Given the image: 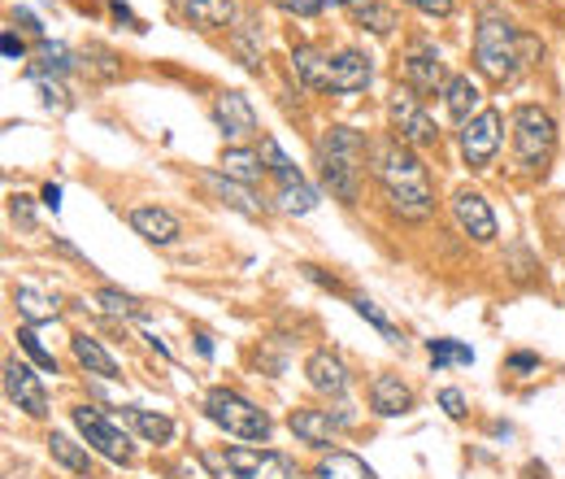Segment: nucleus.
I'll return each mask as SVG.
<instances>
[{"instance_id": "1", "label": "nucleus", "mask_w": 565, "mask_h": 479, "mask_svg": "<svg viewBox=\"0 0 565 479\" xmlns=\"http://www.w3.org/2000/svg\"><path fill=\"white\" fill-rule=\"evenodd\" d=\"M370 161H374V179L378 188L387 192V205L396 219L405 223H427L436 214V188H431V175L422 166V157L400 144L396 135L383 140V144H370Z\"/></svg>"}, {"instance_id": "2", "label": "nucleus", "mask_w": 565, "mask_h": 479, "mask_svg": "<svg viewBox=\"0 0 565 479\" xmlns=\"http://www.w3.org/2000/svg\"><path fill=\"white\" fill-rule=\"evenodd\" d=\"M535 57H544V44L527 31H518L505 13H483L478 18V31H474V66L496 79V83H509L518 79Z\"/></svg>"}, {"instance_id": "3", "label": "nucleus", "mask_w": 565, "mask_h": 479, "mask_svg": "<svg viewBox=\"0 0 565 479\" xmlns=\"http://www.w3.org/2000/svg\"><path fill=\"white\" fill-rule=\"evenodd\" d=\"M365 153H370V144H365L361 131H352V126H331V131L318 140V175H323L327 192H331L336 201H343V205H357V197H361Z\"/></svg>"}, {"instance_id": "4", "label": "nucleus", "mask_w": 565, "mask_h": 479, "mask_svg": "<svg viewBox=\"0 0 565 479\" xmlns=\"http://www.w3.org/2000/svg\"><path fill=\"white\" fill-rule=\"evenodd\" d=\"M205 414L235 441H270V414L248 397H239L235 388H214L205 397Z\"/></svg>"}, {"instance_id": "5", "label": "nucleus", "mask_w": 565, "mask_h": 479, "mask_svg": "<svg viewBox=\"0 0 565 479\" xmlns=\"http://www.w3.org/2000/svg\"><path fill=\"white\" fill-rule=\"evenodd\" d=\"M557 148V119L544 105L513 110V153L527 170H544Z\"/></svg>"}, {"instance_id": "6", "label": "nucleus", "mask_w": 565, "mask_h": 479, "mask_svg": "<svg viewBox=\"0 0 565 479\" xmlns=\"http://www.w3.org/2000/svg\"><path fill=\"white\" fill-rule=\"evenodd\" d=\"M387 119H392V135L409 148H431L440 140V126L436 119L422 110V97H414L409 88H396L392 101H387Z\"/></svg>"}, {"instance_id": "7", "label": "nucleus", "mask_w": 565, "mask_h": 479, "mask_svg": "<svg viewBox=\"0 0 565 479\" xmlns=\"http://www.w3.org/2000/svg\"><path fill=\"white\" fill-rule=\"evenodd\" d=\"M70 419H75V427L83 432V441L101 454V458H110L117 467H131V441H126V432L113 423L105 410H97V405H75L70 410Z\"/></svg>"}, {"instance_id": "8", "label": "nucleus", "mask_w": 565, "mask_h": 479, "mask_svg": "<svg viewBox=\"0 0 565 479\" xmlns=\"http://www.w3.org/2000/svg\"><path fill=\"white\" fill-rule=\"evenodd\" d=\"M223 467L230 471V479H305L287 454H274V449L230 445V449H223Z\"/></svg>"}, {"instance_id": "9", "label": "nucleus", "mask_w": 565, "mask_h": 479, "mask_svg": "<svg viewBox=\"0 0 565 479\" xmlns=\"http://www.w3.org/2000/svg\"><path fill=\"white\" fill-rule=\"evenodd\" d=\"M500 126H505V119L496 110H483V114H474L461 126V157H465V166H474V170L491 166V157L500 153Z\"/></svg>"}, {"instance_id": "10", "label": "nucleus", "mask_w": 565, "mask_h": 479, "mask_svg": "<svg viewBox=\"0 0 565 479\" xmlns=\"http://www.w3.org/2000/svg\"><path fill=\"white\" fill-rule=\"evenodd\" d=\"M400 79L414 97H431V92H444L449 88V75H444V62L431 44H414L409 57L400 62Z\"/></svg>"}, {"instance_id": "11", "label": "nucleus", "mask_w": 565, "mask_h": 479, "mask_svg": "<svg viewBox=\"0 0 565 479\" xmlns=\"http://www.w3.org/2000/svg\"><path fill=\"white\" fill-rule=\"evenodd\" d=\"M4 397H9L22 414H31V419H44V414H48L44 383H39V375H35L26 361H18V358L4 361Z\"/></svg>"}, {"instance_id": "12", "label": "nucleus", "mask_w": 565, "mask_h": 479, "mask_svg": "<svg viewBox=\"0 0 565 479\" xmlns=\"http://www.w3.org/2000/svg\"><path fill=\"white\" fill-rule=\"evenodd\" d=\"M348 423V414H331V410H309V405H296L287 414V427L301 445H314V449H331L339 436V427Z\"/></svg>"}, {"instance_id": "13", "label": "nucleus", "mask_w": 565, "mask_h": 479, "mask_svg": "<svg viewBox=\"0 0 565 479\" xmlns=\"http://www.w3.org/2000/svg\"><path fill=\"white\" fill-rule=\"evenodd\" d=\"M370 79H374V66H370L365 53H357V48H339V53H331V62H327V92L357 97V92L370 88Z\"/></svg>"}, {"instance_id": "14", "label": "nucleus", "mask_w": 565, "mask_h": 479, "mask_svg": "<svg viewBox=\"0 0 565 479\" xmlns=\"http://www.w3.org/2000/svg\"><path fill=\"white\" fill-rule=\"evenodd\" d=\"M452 219H456V227H461L465 236L478 239V244H491V239H496V214H491V205L483 201V192L461 188V192L452 197Z\"/></svg>"}, {"instance_id": "15", "label": "nucleus", "mask_w": 565, "mask_h": 479, "mask_svg": "<svg viewBox=\"0 0 565 479\" xmlns=\"http://www.w3.org/2000/svg\"><path fill=\"white\" fill-rule=\"evenodd\" d=\"M214 122H218V131H223L230 144L257 135V114H252V105H248L244 92H223L214 101Z\"/></svg>"}, {"instance_id": "16", "label": "nucleus", "mask_w": 565, "mask_h": 479, "mask_svg": "<svg viewBox=\"0 0 565 479\" xmlns=\"http://www.w3.org/2000/svg\"><path fill=\"white\" fill-rule=\"evenodd\" d=\"M370 410L378 419H400L414 410V388L400 375H374L370 379Z\"/></svg>"}, {"instance_id": "17", "label": "nucleus", "mask_w": 565, "mask_h": 479, "mask_svg": "<svg viewBox=\"0 0 565 479\" xmlns=\"http://www.w3.org/2000/svg\"><path fill=\"white\" fill-rule=\"evenodd\" d=\"M305 379H309V388L323 392V397H343V392H348V366H343L331 349H318V354L305 358Z\"/></svg>"}, {"instance_id": "18", "label": "nucleus", "mask_w": 565, "mask_h": 479, "mask_svg": "<svg viewBox=\"0 0 565 479\" xmlns=\"http://www.w3.org/2000/svg\"><path fill=\"white\" fill-rule=\"evenodd\" d=\"M131 227H135V236H144L148 244H174V239L183 236L179 219L166 205H139V210H131Z\"/></svg>"}, {"instance_id": "19", "label": "nucleus", "mask_w": 565, "mask_h": 479, "mask_svg": "<svg viewBox=\"0 0 565 479\" xmlns=\"http://www.w3.org/2000/svg\"><path fill=\"white\" fill-rule=\"evenodd\" d=\"M205 188L223 201L226 210H235V214H244V219H261V214H265V205L252 197V188H248V183L226 179L223 170H210V175H205Z\"/></svg>"}, {"instance_id": "20", "label": "nucleus", "mask_w": 565, "mask_h": 479, "mask_svg": "<svg viewBox=\"0 0 565 479\" xmlns=\"http://www.w3.org/2000/svg\"><path fill=\"white\" fill-rule=\"evenodd\" d=\"M336 4L352 18V26H361V31H370V35H392V31L400 26V18H396L383 0H336Z\"/></svg>"}, {"instance_id": "21", "label": "nucleus", "mask_w": 565, "mask_h": 479, "mask_svg": "<svg viewBox=\"0 0 565 479\" xmlns=\"http://www.w3.org/2000/svg\"><path fill=\"white\" fill-rule=\"evenodd\" d=\"M444 105H449V119L465 126L474 114H483V92H478V83L470 75H452L449 88H444Z\"/></svg>"}, {"instance_id": "22", "label": "nucleus", "mask_w": 565, "mask_h": 479, "mask_svg": "<svg viewBox=\"0 0 565 479\" xmlns=\"http://www.w3.org/2000/svg\"><path fill=\"white\" fill-rule=\"evenodd\" d=\"M70 354H75V361L88 370V375H101V379H117L122 370H117V361H113V354L101 345V341H92L88 332H79V336H70Z\"/></svg>"}, {"instance_id": "23", "label": "nucleus", "mask_w": 565, "mask_h": 479, "mask_svg": "<svg viewBox=\"0 0 565 479\" xmlns=\"http://www.w3.org/2000/svg\"><path fill=\"white\" fill-rule=\"evenodd\" d=\"M218 170H223L226 179H235V183H257L261 175H265V161H261V153H252V148H239V144H226L223 157H218Z\"/></svg>"}, {"instance_id": "24", "label": "nucleus", "mask_w": 565, "mask_h": 479, "mask_svg": "<svg viewBox=\"0 0 565 479\" xmlns=\"http://www.w3.org/2000/svg\"><path fill=\"white\" fill-rule=\"evenodd\" d=\"M179 9L201 31H223V26H230V18H235V0H179Z\"/></svg>"}, {"instance_id": "25", "label": "nucleus", "mask_w": 565, "mask_h": 479, "mask_svg": "<svg viewBox=\"0 0 565 479\" xmlns=\"http://www.w3.org/2000/svg\"><path fill=\"white\" fill-rule=\"evenodd\" d=\"M48 458H53L57 467L75 471V476H88V479H92V454H88V445L70 441L66 432H53V436H48Z\"/></svg>"}, {"instance_id": "26", "label": "nucleus", "mask_w": 565, "mask_h": 479, "mask_svg": "<svg viewBox=\"0 0 565 479\" xmlns=\"http://www.w3.org/2000/svg\"><path fill=\"white\" fill-rule=\"evenodd\" d=\"M13 305H18V314H22L26 323H53V319L61 314L57 297H48V292H39V288H31V283L13 288Z\"/></svg>"}, {"instance_id": "27", "label": "nucleus", "mask_w": 565, "mask_h": 479, "mask_svg": "<svg viewBox=\"0 0 565 479\" xmlns=\"http://www.w3.org/2000/svg\"><path fill=\"white\" fill-rule=\"evenodd\" d=\"M126 423H131L148 445H170V441H174V419H166V414H152V410L131 405V410H126Z\"/></svg>"}, {"instance_id": "28", "label": "nucleus", "mask_w": 565, "mask_h": 479, "mask_svg": "<svg viewBox=\"0 0 565 479\" xmlns=\"http://www.w3.org/2000/svg\"><path fill=\"white\" fill-rule=\"evenodd\" d=\"M314 479H378L357 454H348V449H331L323 463H318V471Z\"/></svg>"}, {"instance_id": "29", "label": "nucleus", "mask_w": 565, "mask_h": 479, "mask_svg": "<svg viewBox=\"0 0 565 479\" xmlns=\"http://www.w3.org/2000/svg\"><path fill=\"white\" fill-rule=\"evenodd\" d=\"M327 62H331V53H318V48H309V44H301V48L292 53V66H296L301 83H305V88H318V92H327Z\"/></svg>"}, {"instance_id": "30", "label": "nucleus", "mask_w": 565, "mask_h": 479, "mask_svg": "<svg viewBox=\"0 0 565 479\" xmlns=\"http://www.w3.org/2000/svg\"><path fill=\"white\" fill-rule=\"evenodd\" d=\"M35 62H39V66H35L31 75H48V70H53V75H70V70H75V53L61 48V44H53V40H39V44H35Z\"/></svg>"}, {"instance_id": "31", "label": "nucleus", "mask_w": 565, "mask_h": 479, "mask_svg": "<svg viewBox=\"0 0 565 479\" xmlns=\"http://www.w3.org/2000/svg\"><path fill=\"white\" fill-rule=\"evenodd\" d=\"M314 205H318V192H314L305 179L279 183V210H283V214H309Z\"/></svg>"}, {"instance_id": "32", "label": "nucleus", "mask_w": 565, "mask_h": 479, "mask_svg": "<svg viewBox=\"0 0 565 479\" xmlns=\"http://www.w3.org/2000/svg\"><path fill=\"white\" fill-rule=\"evenodd\" d=\"M97 305L105 314H117V319H144V301L131 297V292H117V288H101L97 292Z\"/></svg>"}, {"instance_id": "33", "label": "nucleus", "mask_w": 565, "mask_h": 479, "mask_svg": "<svg viewBox=\"0 0 565 479\" xmlns=\"http://www.w3.org/2000/svg\"><path fill=\"white\" fill-rule=\"evenodd\" d=\"M261 161H265V170H270L279 183H287V179H305V175L292 166V157H287L274 140H261Z\"/></svg>"}, {"instance_id": "34", "label": "nucleus", "mask_w": 565, "mask_h": 479, "mask_svg": "<svg viewBox=\"0 0 565 479\" xmlns=\"http://www.w3.org/2000/svg\"><path fill=\"white\" fill-rule=\"evenodd\" d=\"M427 354H431V366H436V370H444L449 361H456V366H470V361H474V349H465V345H456V341H427Z\"/></svg>"}, {"instance_id": "35", "label": "nucleus", "mask_w": 565, "mask_h": 479, "mask_svg": "<svg viewBox=\"0 0 565 479\" xmlns=\"http://www.w3.org/2000/svg\"><path fill=\"white\" fill-rule=\"evenodd\" d=\"M18 345H22V354L35 361L44 375H57V358L39 345V336H35V327H18Z\"/></svg>"}, {"instance_id": "36", "label": "nucleus", "mask_w": 565, "mask_h": 479, "mask_svg": "<svg viewBox=\"0 0 565 479\" xmlns=\"http://www.w3.org/2000/svg\"><path fill=\"white\" fill-rule=\"evenodd\" d=\"M352 310H357V314H361V319H365L374 332H383L387 341H400V332L392 327V319H387V314H383V310H378L370 297H352Z\"/></svg>"}, {"instance_id": "37", "label": "nucleus", "mask_w": 565, "mask_h": 479, "mask_svg": "<svg viewBox=\"0 0 565 479\" xmlns=\"http://www.w3.org/2000/svg\"><path fill=\"white\" fill-rule=\"evenodd\" d=\"M31 83L39 88V97H44V105H48V110H70V97H66V88H61L57 79H48V75H31Z\"/></svg>"}, {"instance_id": "38", "label": "nucleus", "mask_w": 565, "mask_h": 479, "mask_svg": "<svg viewBox=\"0 0 565 479\" xmlns=\"http://www.w3.org/2000/svg\"><path fill=\"white\" fill-rule=\"evenodd\" d=\"M274 9H283V13H296V18H314V13H323L331 0H270Z\"/></svg>"}, {"instance_id": "39", "label": "nucleus", "mask_w": 565, "mask_h": 479, "mask_svg": "<svg viewBox=\"0 0 565 479\" xmlns=\"http://www.w3.org/2000/svg\"><path fill=\"white\" fill-rule=\"evenodd\" d=\"M440 410H444L449 419H465V397H461L456 388H444V392H440Z\"/></svg>"}, {"instance_id": "40", "label": "nucleus", "mask_w": 565, "mask_h": 479, "mask_svg": "<svg viewBox=\"0 0 565 479\" xmlns=\"http://www.w3.org/2000/svg\"><path fill=\"white\" fill-rule=\"evenodd\" d=\"M414 9H422V13H431V18H449L452 9H456V0H409Z\"/></svg>"}, {"instance_id": "41", "label": "nucleus", "mask_w": 565, "mask_h": 479, "mask_svg": "<svg viewBox=\"0 0 565 479\" xmlns=\"http://www.w3.org/2000/svg\"><path fill=\"white\" fill-rule=\"evenodd\" d=\"M13 26H22V31L35 35V40H44V26H39V18H35L31 9H18V13H13Z\"/></svg>"}, {"instance_id": "42", "label": "nucleus", "mask_w": 565, "mask_h": 479, "mask_svg": "<svg viewBox=\"0 0 565 479\" xmlns=\"http://www.w3.org/2000/svg\"><path fill=\"white\" fill-rule=\"evenodd\" d=\"M0 53H4L9 62H22V57H26V44H22L13 31H4V35H0Z\"/></svg>"}, {"instance_id": "43", "label": "nucleus", "mask_w": 565, "mask_h": 479, "mask_svg": "<svg viewBox=\"0 0 565 479\" xmlns=\"http://www.w3.org/2000/svg\"><path fill=\"white\" fill-rule=\"evenodd\" d=\"M110 9H113V18H117V22H126L131 31H148V26H144V22H139V18H135V13L122 4V0H110Z\"/></svg>"}, {"instance_id": "44", "label": "nucleus", "mask_w": 565, "mask_h": 479, "mask_svg": "<svg viewBox=\"0 0 565 479\" xmlns=\"http://www.w3.org/2000/svg\"><path fill=\"white\" fill-rule=\"evenodd\" d=\"M509 370H535L540 366V358L535 354H509V361H505Z\"/></svg>"}, {"instance_id": "45", "label": "nucleus", "mask_w": 565, "mask_h": 479, "mask_svg": "<svg viewBox=\"0 0 565 479\" xmlns=\"http://www.w3.org/2000/svg\"><path fill=\"white\" fill-rule=\"evenodd\" d=\"M13 219H22L26 227L35 223V214H31V205H26V197H13Z\"/></svg>"}, {"instance_id": "46", "label": "nucleus", "mask_w": 565, "mask_h": 479, "mask_svg": "<svg viewBox=\"0 0 565 479\" xmlns=\"http://www.w3.org/2000/svg\"><path fill=\"white\" fill-rule=\"evenodd\" d=\"M44 205H48L53 214L61 210V188H57V183H48V188H44Z\"/></svg>"}, {"instance_id": "47", "label": "nucleus", "mask_w": 565, "mask_h": 479, "mask_svg": "<svg viewBox=\"0 0 565 479\" xmlns=\"http://www.w3.org/2000/svg\"><path fill=\"white\" fill-rule=\"evenodd\" d=\"M196 349H201V354H205V358H210V354H214V345H210V336H205V332H201V336H196Z\"/></svg>"}]
</instances>
